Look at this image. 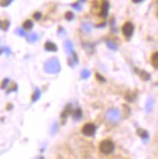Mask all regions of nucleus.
<instances>
[{
	"label": "nucleus",
	"instance_id": "1",
	"mask_svg": "<svg viewBox=\"0 0 158 159\" xmlns=\"http://www.w3.org/2000/svg\"><path fill=\"white\" fill-rule=\"evenodd\" d=\"M99 150L102 154H111L114 151V143L111 140H103L99 145Z\"/></svg>",
	"mask_w": 158,
	"mask_h": 159
},
{
	"label": "nucleus",
	"instance_id": "2",
	"mask_svg": "<svg viewBox=\"0 0 158 159\" xmlns=\"http://www.w3.org/2000/svg\"><path fill=\"white\" fill-rule=\"evenodd\" d=\"M44 69H45L46 72H48V73H56V72H59L60 67H59L58 60H56V59H50V60H48L47 62L45 63Z\"/></svg>",
	"mask_w": 158,
	"mask_h": 159
},
{
	"label": "nucleus",
	"instance_id": "3",
	"mask_svg": "<svg viewBox=\"0 0 158 159\" xmlns=\"http://www.w3.org/2000/svg\"><path fill=\"white\" fill-rule=\"evenodd\" d=\"M96 129H97L96 125L93 124V123L88 122V123H85L82 126L81 133L84 134V136H86V137H92V136H93V134H95Z\"/></svg>",
	"mask_w": 158,
	"mask_h": 159
},
{
	"label": "nucleus",
	"instance_id": "4",
	"mask_svg": "<svg viewBox=\"0 0 158 159\" xmlns=\"http://www.w3.org/2000/svg\"><path fill=\"white\" fill-rule=\"evenodd\" d=\"M133 30H134V27H133V24L130 22H125L123 24V26L121 28V32H122V34L124 35V37L129 38V37L133 35Z\"/></svg>",
	"mask_w": 158,
	"mask_h": 159
},
{
	"label": "nucleus",
	"instance_id": "5",
	"mask_svg": "<svg viewBox=\"0 0 158 159\" xmlns=\"http://www.w3.org/2000/svg\"><path fill=\"white\" fill-rule=\"evenodd\" d=\"M150 63L154 69L158 70V52H153L150 57Z\"/></svg>",
	"mask_w": 158,
	"mask_h": 159
},
{
	"label": "nucleus",
	"instance_id": "6",
	"mask_svg": "<svg viewBox=\"0 0 158 159\" xmlns=\"http://www.w3.org/2000/svg\"><path fill=\"white\" fill-rule=\"evenodd\" d=\"M44 47H45L46 50H48V52H56V50H58V47H56V45L52 41L45 42Z\"/></svg>",
	"mask_w": 158,
	"mask_h": 159
},
{
	"label": "nucleus",
	"instance_id": "7",
	"mask_svg": "<svg viewBox=\"0 0 158 159\" xmlns=\"http://www.w3.org/2000/svg\"><path fill=\"white\" fill-rule=\"evenodd\" d=\"M26 37H27V41L31 42V43L35 42V41L38 40V36H37L36 33H31V34H28Z\"/></svg>",
	"mask_w": 158,
	"mask_h": 159
},
{
	"label": "nucleus",
	"instance_id": "8",
	"mask_svg": "<svg viewBox=\"0 0 158 159\" xmlns=\"http://www.w3.org/2000/svg\"><path fill=\"white\" fill-rule=\"evenodd\" d=\"M23 28L25 30H31L33 28V22L30 21V20H27V21H25L24 24H23Z\"/></svg>",
	"mask_w": 158,
	"mask_h": 159
},
{
	"label": "nucleus",
	"instance_id": "9",
	"mask_svg": "<svg viewBox=\"0 0 158 159\" xmlns=\"http://www.w3.org/2000/svg\"><path fill=\"white\" fill-rule=\"evenodd\" d=\"M40 94H41V93H40V90H39L38 89H35L34 93H33V96H32V102H33V103L36 102V101H38V99L40 98Z\"/></svg>",
	"mask_w": 158,
	"mask_h": 159
},
{
	"label": "nucleus",
	"instance_id": "10",
	"mask_svg": "<svg viewBox=\"0 0 158 159\" xmlns=\"http://www.w3.org/2000/svg\"><path fill=\"white\" fill-rule=\"evenodd\" d=\"M9 26H11V23H9L8 21H2V22H0V27H1V29L3 30V31H6L8 28H9Z\"/></svg>",
	"mask_w": 158,
	"mask_h": 159
},
{
	"label": "nucleus",
	"instance_id": "11",
	"mask_svg": "<svg viewBox=\"0 0 158 159\" xmlns=\"http://www.w3.org/2000/svg\"><path fill=\"white\" fill-rule=\"evenodd\" d=\"M12 0H0V5L3 6V7H6L11 3Z\"/></svg>",
	"mask_w": 158,
	"mask_h": 159
},
{
	"label": "nucleus",
	"instance_id": "12",
	"mask_svg": "<svg viewBox=\"0 0 158 159\" xmlns=\"http://www.w3.org/2000/svg\"><path fill=\"white\" fill-rule=\"evenodd\" d=\"M8 83H9V79L8 78H5L4 80H3V82L1 83V86H0V89H6V86H7Z\"/></svg>",
	"mask_w": 158,
	"mask_h": 159
},
{
	"label": "nucleus",
	"instance_id": "13",
	"mask_svg": "<svg viewBox=\"0 0 158 159\" xmlns=\"http://www.w3.org/2000/svg\"><path fill=\"white\" fill-rule=\"evenodd\" d=\"M81 110H80V109H77V110H75V111H74V118H76V119H77V118H79L80 116H81Z\"/></svg>",
	"mask_w": 158,
	"mask_h": 159
},
{
	"label": "nucleus",
	"instance_id": "14",
	"mask_svg": "<svg viewBox=\"0 0 158 159\" xmlns=\"http://www.w3.org/2000/svg\"><path fill=\"white\" fill-rule=\"evenodd\" d=\"M73 13L71 12V11H68V12H67L66 13V16H65V18L67 19V20H68V21H71V20L73 19Z\"/></svg>",
	"mask_w": 158,
	"mask_h": 159
},
{
	"label": "nucleus",
	"instance_id": "15",
	"mask_svg": "<svg viewBox=\"0 0 158 159\" xmlns=\"http://www.w3.org/2000/svg\"><path fill=\"white\" fill-rule=\"evenodd\" d=\"M16 33H18L20 36H26L25 30H23V29H16Z\"/></svg>",
	"mask_w": 158,
	"mask_h": 159
},
{
	"label": "nucleus",
	"instance_id": "16",
	"mask_svg": "<svg viewBox=\"0 0 158 159\" xmlns=\"http://www.w3.org/2000/svg\"><path fill=\"white\" fill-rule=\"evenodd\" d=\"M33 18H34L36 21H38V20L41 19V13H40V12H35L34 15H33Z\"/></svg>",
	"mask_w": 158,
	"mask_h": 159
},
{
	"label": "nucleus",
	"instance_id": "17",
	"mask_svg": "<svg viewBox=\"0 0 158 159\" xmlns=\"http://www.w3.org/2000/svg\"><path fill=\"white\" fill-rule=\"evenodd\" d=\"M3 52H6V53H7V55H11V49H9L8 48V47H3Z\"/></svg>",
	"mask_w": 158,
	"mask_h": 159
},
{
	"label": "nucleus",
	"instance_id": "18",
	"mask_svg": "<svg viewBox=\"0 0 158 159\" xmlns=\"http://www.w3.org/2000/svg\"><path fill=\"white\" fill-rule=\"evenodd\" d=\"M97 78H99V80H102V81H105V80H104V78H103V77H101L100 75H99V74H97Z\"/></svg>",
	"mask_w": 158,
	"mask_h": 159
},
{
	"label": "nucleus",
	"instance_id": "19",
	"mask_svg": "<svg viewBox=\"0 0 158 159\" xmlns=\"http://www.w3.org/2000/svg\"><path fill=\"white\" fill-rule=\"evenodd\" d=\"M132 1H133V3H140V2H142L143 0H132Z\"/></svg>",
	"mask_w": 158,
	"mask_h": 159
},
{
	"label": "nucleus",
	"instance_id": "20",
	"mask_svg": "<svg viewBox=\"0 0 158 159\" xmlns=\"http://www.w3.org/2000/svg\"><path fill=\"white\" fill-rule=\"evenodd\" d=\"M11 108H12V106H11V105H8V106H7V109H11Z\"/></svg>",
	"mask_w": 158,
	"mask_h": 159
},
{
	"label": "nucleus",
	"instance_id": "21",
	"mask_svg": "<svg viewBox=\"0 0 158 159\" xmlns=\"http://www.w3.org/2000/svg\"><path fill=\"white\" fill-rule=\"evenodd\" d=\"M156 16H157V18H158V11H157V13H156Z\"/></svg>",
	"mask_w": 158,
	"mask_h": 159
}]
</instances>
